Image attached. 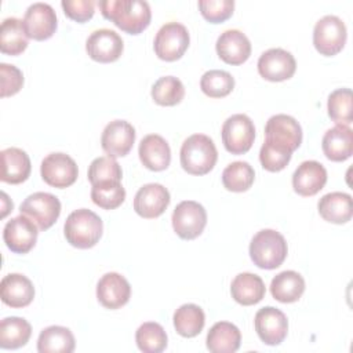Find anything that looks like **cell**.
Listing matches in <instances>:
<instances>
[{
	"label": "cell",
	"mask_w": 353,
	"mask_h": 353,
	"mask_svg": "<svg viewBox=\"0 0 353 353\" xmlns=\"http://www.w3.org/2000/svg\"><path fill=\"white\" fill-rule=\"evenodd\" d=\"M103 225L101 218L87 208H80L69 214L63 225L68 243L76 248H91L102 236Z\"/></svg>",
	"instance_id": "3957f363"
},
{
	"label": "cell",
	"mask_w": 353,
	"mask_h": 353,
	"mask_svg": "<svg viewBox=\"0 0 353 353\" xmlns=\"http://www.w3.org/2000/svg\"><path fill=\"white\" fill-rule=\"evenodd\" d=\"M32 325L22 317H6L0 323V347L18 349L28 343Z\"/></svg>",
	"instance_id": "1f68e13d"
},
{
	"label": "cell",
	"mask_w": 353,
	"mask_h": 353,
	"mask_svg": "<svg viewBox=\"0 0 353 353\" xmlns=\"http://www.w3.org/2000/svg\"><path fill=\"white\" fill-rule=\"evenodd\" d=\"M0 296L11 307H25L34 298L33 283L21 273H10L1 279Z\"/></svg>",
	"instance_id": "7402d4cb"
},
{
	"label": "cell",
	"mask_w": 353,
	"mask_h": 353,
	"mask_svg": "<svg viewBox=\"0 0 353 353\" xmlns=\"http://www.w3.org/2000/svg\"><path fill=\"white\" fill-rule=\"evenodd\" d=\"M207 349L212 353H234L240 347V330L229 321L215 323L207 334Z\"/></svg>",
	"instance_id": "83f0119b"
},
{
	"label": "cell",
	"mask_w": 353,
	"mask_h": 353,
	"mask_svg": "<svg viewBox=\"0 0 353 353\" xmlns=\"http://www.w3.org/2000/svg\"><path fill=\"white\" fill-rule=\"evenodd\" d=\"M205 324L203 309L194 303H185L174 313V327L181 336L193 338L201 332Z\"/></svg>",
	"instance_id": "d6a6232c"
},
{
	"label": "cell",
	"mask_w": 353,
	"mask_h": 353,
	"mask_svg": "<svg viewBox=\"0 0 353 353\" xmlns=\"http://www.w3.org/2000/svg\"><path fill=\"white\" fill-rule=\"evenodd\" d=\"M254 324L259 339L269 346L280 345L288 332L287 316L273 306L259 309L255 314Z\"/></svg>",
	"instance_id": "7c38bea8"
},
{
	"label": "cell",
	"mask_w": 353,
	"mask_h": 353,
	"mask_svg": "<svg viewBox=\"0 0 353 353\" xmlns=\"http://www.w3.org/2000/svg\"><path fill=\"white\" fill-rule=\"evenodd\" d=\"M327 182V170L316 160H306L292 174V188L301 196H314Z\"/></svg>",
	"instance_id": "44dd1931"
},
{
	"label": "cell",
	"mask_w": 353,
	"mask_h": 353,
	"mask_svg": "<svg viewBox=\"0 0 353 353\" xmlns=\"http://www.w3.org/2000/svg\"><path fill=\"white\" fill-rule=\"evenodd\" d=\"M265 292L266 288L263 280L258 274L250 272L239 273L230 284L232 298L243 306H251L261 302Z\"/></svg>",
	"instance_id": "4316f807"
},
{
	"label": "cell",
	"mask_w": 353,
	"mask_h": 353,
	"mask_svg": "<svg viewBox=\"0 0 353 353\" xmlns=\"http://www.w3.org/2000/svg\"><path fill=\"white\" fill-rule=\"evenodd\" d=\"M321 148L325 157L331 161H345L353 153V131L349 125L336 124L327 130L323 137Z\"/></svg>",
	"instance_id": "d4e9b609"
},
{
	"label": "cell",
	"mask_w": 353,
	"mask_h": 353,
	"mask_svg": "<svg viewBox=\"0 0 353 353\" xmlns=\"http://www.w3.org/2000/svg\"><path fill=\"white\" fill-rule=\"evenodd\" d=\"M200 88L207 97L223 98L233 91L234 79L226 70L212 69L201 76Z\"/></svg>",
	"instance_id": "f35d334b"
},
{
	"label": "cell",
	"mask_w": 353,
	"mask_h": 353,
	"mask_svg": "<svg viewBox=\"0 0 353 353\" xmlns=\"http://www.w3.org/2000/svg\"><path fill=\"white\" fill-rule=\"evenodd\" d=\"M172 228L183 240L199 237L207 225V212L204 207L193 200L181 201L172 212Z\"/></svg>",
	"instance_id": "9c48e42d"
},
{
	"label": "cell",
	"mask_w": 353,
	"mask_h": 353,
	"mask_svg": "<svg viewBox=\"0 0 353 353\" xmlns=\"http://www.w3.org/2000/svg\"><path fill=\"white\" fill-rule=\"evenodd\" d=\"M255 179V171L247 161H233L222 172V183L230 192L248 190Z\"/></svg>",
	"instance_id": "836d02e7"
},
{
	"label": "cell",
	"mask_w": 353,
	"mask_h": 353,
	"mask_svg": "<svg viewBox=\"0 0 353 353\" xmlns=\"http://www.w3.org/2000/svg\"><path fill=\"white\" fill-rule=\"evenodd\" d=\"M135 142V128L125 120H113L102 131L101 146L108 156L116 159L130 153Z\"/></svg>",
	"instance_id": "e0dca14e"
},
{
	"label": "cell",
	"mask_w": 353,
	"mask_h": 353,
	"mask_svg": "<svg viewBox=\"0 0 353 353\" xmlns=\"http://www.w3.org/2000/svg\"><path fill=\"white\" fill-rule=\"evenodd\" d=\"M199 8L201 15L211 23H219L232 17L234 10L233 0H200Z\"/></svg>",
	"instance_id": "b9f144b4"
},
{
	"label": "cell",
	"mask_w": 353,
	"mask_h": 353,
	"mask_svg": "<svg viewBox=\"0 0 353 353\" xmlns=\"http://www.w3.org/2000/svg\"><path fill=\"white\" fill-rule=\"evenodd\" d=\"M40 174L43 181L58 189L73 185L79 175L76 161L66 153H50L46 156L40 165Z\"/></svg>",
	"instance_id": "30bf717a"
},
{
	"label": "cell",
	"mask_w": 353,
	"mask_h": 353,
	"mask_svg": "<svg viewBox=\"0 0 353 353\" xmlns=\"http://www.w3.org/2000/svg\"><path fill=\"white\" fill-rule=\"evenodd\" d=\"M0 76H1L0 95L3 98L17 94L23 85V74L14 65L0 63Z\"/></svg>",
	"instance_id": "7bdbcfd3"
},
{
	"label": "cell",
	"mask_w": 353,
	"mask_h": 353,
	"mask_svg": "<svg viewBox=\"0 0 353 353\" xmlns=\"http://www.w3.org/2000/svg\"><path fill=\"white\" fill-rule=\"evenodd\" d=\"M91 200L103 210H114L125 200V189L120 181H105L91 188Z\"/></svg>",
	"instance_id": "8d00e7d4"
},
{
	"label": "cell",
	"mask_w": 353,
	"mask_h": 353,
	"mask_svg": "<svg viewBox=\"0 0 353 353\" xmlns=\"http://www.w3.org/2000/svg\"><path fill=\"white\" fill-rule=\"evenodd\" d=\"M28 33L23 21L15 17L6 18L0 28V50L3 54L19 55L28 47Z\"/></svg>",
	"instance_id": "f546056e"
},
{
	"label": "cell",
	"mask_w": 353,
	"mask_h": 353,
	"mask_svg": "<svg viewBox=\"0 0 353 353\" xmlns=\"http://www.w3.org/2000/svg\"><path fill=\"white\" fill-rule=\"evenodd\" d=\"M320 216L331 223H346L353 215V201L349 193L331 192L324 194L317 204Z\"/></svg>",
	"instance_id": "484cf974"
},
{
	"label": "cell",
	"mask_w": 353,
	"mask_h": 353,
	"mask_svg": "<svg viewBox=\"0 0 353 353\" xmlns=\"http://www.w3.org/2000/svg\"><path fill=\"white\" fill-rule=\"evenodd\" d=\"M1 157V175L3 182L18 185L25 182L30 175V159L28 153L19 148H7L0 152Z\"/></svg>",
	"instance_id": "cb8c5ba5"
},
{
	"label": "cell",
	"mask_w": 353,
	"mask_h": 353,
	"mask_svg": "<svg viewBox=\"0 0 353 353\" xmlns=\"http://www.w3.org/2000/svg\"><path fill=\"white\" fill-rule=\"evenodd\" d=\"M19 211L30 218L40 230H47L59 218L61 201L51 193L36 192L22 201Z\"/></svg>",
	"instance_id": "ba28073f"
},
{
	"label": "cell",
	"mask_w": 353,
	"mask_h": 353,
	"mask_svg": "<svg viewBox=\"0 0 353 353\" xmlns=\"http://www.w3.org/2000/svg\"><path fill=\"white\" fill-rule=\"evenodd\" d=\"M76 342L72 331L62 325H50L44 328L37 339L40 353H72Z\"/></svg>",
	"instance_id": "4dcf8cb0"
},
{
	"label": "cell",
	"mask_w": 353,
	"mask_h": 353,
	"mask_svg": "<svg viewBox=\"0 0 353 353\" xmlns=\"http://www.w3.org/2000/svg\"><path fill=\"white\" fill-rule=\"evenodd\" d=\"M138 154L142 164L152 171H163L171 163V149L167 141L157 134H149L142 138Z\"/></svg>",
	"instance_id": "603a6c76"
},
{
	"label": "cell",
	"mask_w": 353,
	"mask_h": 353,
	"mask_svg": "<svg viewBox=\"0 0 353 353\" xmlns=\"http://www.w3.org/2000/svg\"><path fill=\"white\" fill-rule=\"evenodd\" d=\"M295 69L294 55L283 48H269L258 59V72L269 81H284L294 76Z\"/></svg>",
	"instance_id": "9a60e30c"
},
{
	"label": "cell",
	"mask_w": 353,
	"mask_h": 353,
	"mask_svg": "<svg viewBox=\"0 0 353 353\" xmlns=\"http://www.w3.org/2000/svg\"><path fill=\"white\" fill-rule=\"evenodd\" d=\"M352 90L338 88L328 95L327 109L328 116L336 124L349 125L353 121V103H352Z\"/></svg>",
	"instance_id": "74e56055"
},
{
	"label": "cell",
	"mask_w": 353,
	"mask_h": 353,
	"mask_svg": "<svg viewBox=\"0 0 353 353\" xmlns=\"http://www.w3.org/2000/svg\"><path fill=\"white\" fill-rule=\"evenodd\" d=\"M292 156V152L265 141L259 150V161L262 167L270 172L281 171L287 167Z\"/></svg>",
	"instance_id": "60d3db41"
},
{
	"label": "cell",
	"mask_w": 353,
	"mask_h": 353,
	"mask_svg": "<svg viewBox=\"0 0 353 353\" xmlns=\"http://www.w3.org/2000/svg\"><path fill=\"white\" fill-rule=\"evenodd\" d=\"M222 142L232 154L248 152L255 139V127L252 120L243 113L232 114L222 125Z\"/></svg>",
	"instance_id": "52a82bcc"
},
{
	"label": "cell",
	"mask_w": 353,
	"mask_h": 353,
	"mask_svg": "<svg viewBox=\"0 0 353 353\" xmlns=\"http://www.w3.org/2000/svg\"><path fill=\"white\" fill-rule=\"evenodd\" d=\"M265 141L294 152L302 143V128L292 116L274 114L266 121Z\"/></svg>",
	"instance_id": "8fae6325"
},
{
	"label": "cell",
	"mask_w": 353,
	"mask_h": 353,
	"mask_svg": "<svg viewBox=\"0 0 353 353\" xmlns=\"http://www.w3.org/2000/svg\"><path fill=\"white\" fill-rule=\"evenodd\" d=\"M123 171L120 164L110 156H101L91 161L88 167V181L91 185L105 181H121Z\"/></svg>",
	"instance_id": "ab89813d"
},
{
	"label": "cell",
	"mask_w": 353,
	"mask_h": 353,
	"mask_svg": "<svg viewBox=\"0 0 353 353\" xmlns=\"http://www.w3.org/2000/svg\"><path fill=\"white\" fill-rule=\"evenodd\" d=\"M189 43L190 36L185 25L179 22H167L156 33L153 47L160 59L172 62L185 54Z\"/></svg>",
	"instance_id": "8992f818"
},
{
	"label": "cell",
	"mask_w": 353,
	"mask_h": 353,
	"mask_svg": "<svg viewBox=\"0 0 353 353\" xmlns=\"http://www.w3.org/2000/svg\"><path fill=\"white\" fill-rule=\"evenodd\" d=\"M131 296V285L124 276L116 272L105 273L97 284V298L106 309L124 306Z\"/></svg>",
	"instance_id": "d6986e66"
},
{
	"label": "cell",
	"mask_w": 353,
	"mask_h": 353,
	"mask_svg": "<svg viewBox=\"0 0 353 353\" xmlns=\"http://www.w3.org/2000/svg\"><path fill=\"white\" fill-rule=\"evenodd\" d=\"M57 14L47 3H33L28 7L23 17V26L28 37L33 40H47L57 30Z\"/></svg>",
	"instance_id": "2e32d148"
},
{
	"label": "cell",
	"mask_w": 353,
	"mask_h": 353,
	"mask_svg": "<svg viewBox=\"0 0 353 353\" xmlns=\"http://www.w3.org/2000/svg\"><path fill=\"white\" fill-rule=\"evenodd\" d=\"M98 7L103 18L130 34L145 30L152 19L150 6L143 0H101Z\"/></svg>",
	"instance_id": "6da1fadb"
},
{
	"label": "cell",
	"mask_w": 353,
	"mask_h": 353,
	"mask_svg": "<svg viewBox=\"0 0 353 353\" xmlns=\"http://www.w3.org/2000/svg\"><path fill=\"white\" fill-rule=\"evenodd\" d=\"M288 252L287 241L284 236L273 229L259 230L250 243V256L261 269L279 268Z\"/></svg>",
	"instance_id": "277c9868"
},
{
	"label": "cell",
	"mask_w": 353,
	"mask_h": 353,
	"mask_svg": "<svg viewBox=\"0 0 353 353\" xmlns=\"http://www.w3.org/2000/svg\"><path fill=\"white\" fill-rule=\"evenodd\" d=\"M179 160L182 168L192 175L208 174L216 160L218 150L214 141L204 134H193L181 146Z\"/></svg>",
	"instance_id": "7a4b0ae2"
},
{
	"label": "cell",
	"mask_w": 353,
	"mask_h": 353,
	"mask_svg": "<svg viewBox=\"0 0 353 353\" xmlns=\"http://www.w3.org/2000/svg\"><path fill=\"white\" fill-rule=\"evenodd\" d=\"M135 342L145 353H160L167 347V334L159 323L148 321L137 330Z\"/></svg>",
	"instance_id": "e575fe53"
},
{
	"label": "cell",
	"mask_w": 353,
	"mask_h": 353,
	"mask_svg": "<svg viewBox=\"0 0 353 353\" xmlns=\"http://www.w3.org/2000/svg\"><path fill=\"white\" fill-rule=\"evenodd\" d=\"M37 225L21 214L15 218H11L3 229V240L6 245L15 254L29 252L37 240Z\"/></svg>",
	"instance_id": "4fadbf2b"
},
{
	"label": "cell",
	"mask_w": 353,
	"mask_h": 353,
	"mask_svg": "<svg viewBox=\"0 0 353 353\" xmlns=\"http://www.w3.org/2000/svg\"><path fill=\"white\" fill-rule=\"evenodd\" d=\"M215 48L218 57L229 65H241L251 55V43L248 37L237 29H228L221 33Z\"/></svg>",
	"instance_id": "ffe728a7"
},
{
	"label": "cell",
	"mask_w": 353,
	"mask_h": 353,
	"mask_svg": "<svg viewBox=\"0 0 353 353\" xmlns=\"http://www.w3.org/2000/svg\"><path fill=\"white\" fill-rule=\"evenodd\" d=\"M185 97L182 81L174 76H164L154 81L152 87V98L160 106H174Z\"/></svg>",
	"instance_id": "d590c367"
},
{
	"label": "cell",
	"mask_w": 353,
	"mask_h": 353,
	"mask_svg": "<svg viewBox=\"0 0 353 353\" xmlns=\"http://www.w3.org/2000/svg\"><path fill=\"white\" fill-rule=\"evenodd\" d=\"M170 200V192L161 183H146L135 193L134 210L142 218H157L165 211Z\"/></svg>",
	"instance_id": "ac0fdd59"
},
{
	"label": "cell",
	"mask_w": 353,
	"mask_h": 353,
	"mask_svg": "<svg viewBox=\"0 0 353 353\" xmlns=\"http://www.w3.org/2000/svg\"><path fill=\"white\" fill-rule=\"evenodd\" d=\"M347 37L346 25L336 15H324L313 29V44L325 57L336 55L345 46Z\"/></svg>",
	"instance_id": "5b68a950"
},
{
	"label": "cell",
	"mask_w": 353,
	"mask_h": 353,
	"mask_svg": "<svg viewBox=\"0 0 353 353\" xmlns=\"http://www.w3.org/2000/svg\"><path fill=\"white\" fill-rule=\"evenodd\" d=\"M305 291V280L295 270H284L276 274L270 283L272 296L283 303L298 301Z\"/></svg>",
	"instance_id": "f1b7e54d"
},
{
	"label": "cell",
	"mask_w": 353,
	"mask_h": 353,
	"mask_svg": "<svg viewBox=\"0 0 353 353\" xmlns=\"http://www.w3.org/2000/svg\"><path fill=\"white\" fill-rule=\"evenodd\" d=\"M61 6L68 18L76 22H85L92 18L95 1L92 0H62Z\"/></svg>",
	"instance_id": "ee69618b"
},
{
	"label": "cell",
	"mask_w": 353,
	"mask_h": 353,
	"mask_svg": "<svg viewBox=\"0 0 353 353\" xmlns=\"http://www.w3.org/2000/svg\"><path fill=\"white\" fill-rule=\"evenodd\" d=\"M85 50L91 59L101 63H109L120 58L124 50V44L117 32L103 28L94 30L88 36L85 41Z\"/></svg>",
	"instance_id": "5bb4252c"
}]
</instances>
